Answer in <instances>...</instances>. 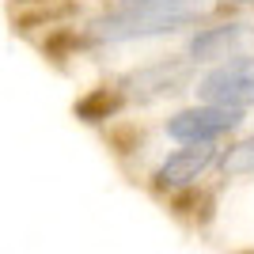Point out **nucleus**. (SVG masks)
<instances>
[{
  "instance_id": "nucleus-1",
  "label": "nucleus",
  "mask_w": 254,
  "mask_h": 254,
  "mask_svg": "<svg viewBox=\"0 0 254 254\" xmlns=\"http://www.w3.org/2000/svg\"><path fill=\"white\" fill-rule=\"evenodd\" d=\"M205 0H152V4H126V8L99 23V34L106 42L122 38H152V34L179 31L201 15Z\"/></svg>"
},
{
  "instance_id": "nucleus-2",
  "label": "nucleus",
  "mask_w": 254,
  "mask_h": 254,
  "mask_svg": "<svg viewBox=\"0 0 254 254\" xmlns=\"http://www.w3.org/2000/svg\"><path fill=\"white\" fill-rule=\"evenodd\" d=\"M197 95L212 106H232V110L254 106V57H235V61L216 64L212 72L197 80Z\"/></svg>"
},
{
  "instance_id": "nucleus-3",
  "label": "nucleus",
  "mask_w": 254,
  "mask_h": 254,
  "mask_svg": "<svg viewBox=\"0 0 254 254\" xmlns=\"http://www.w3.org/2000/svg\"><path fill=\"white\" fill-rule=\"evenodd\" d=\"M243 122V110H232V106H190V110H179V114L167 122V133L182 144H212L220 140L224 133L239 129Z\"/></svg>"
},
{
  "instance_id": "nucleus-4",
  "label": "nucleus",
  "mask_w": 254,
  "mask_h": 254,
  "mask_svg": "<svg viewBox=\"0 0 254 254\" xmlns=\"http://www.w3.org/2000/svg\"><path fill=\"white\" fill-rule=\"evenodd\" d=\"M212 163H216V144H186L156 167V186L159 190H182V186L201 179Z\"/></svg>"
},
{
  "instance_id": "nucleus-5",
  "label": "nucleus",
  "mask_w": 254,
  "mask_h": 254,
  "mask_svg": "<svg viewBox=\"0 0 254 254\" xmlns=\"http://www.w3.org/2000/svg\"><path fill=\"white\" fill-rule=\"evenodd\" d=\"M239 34H243V31H239L235 23H224V27H205V31L193 34V42H190V57H193V61L228 57V50L239 42Z\"/></svg>"
},
{
  "instance_id": "nucleus-6",
  "label": "nucleus",
  "mask_w": 254,
  "mask_h": 254,
  "mask_svg": "<svg viewBox=\"0 0 254 254\" xmlns=\"http://www.w3.org/2000/svg\"><path fill=\"white\" fill-rule=\"evenodd\" d=\"M224 171H228V175H254V137L239 140V144L224 156Z\"/></svg>"
},
{
  "instance_id": "nucleus-7",
  "label": "nucleus",
  "mask_w": 254,
  "mask_h": 254,
  "mask_svg": "<svg viewBox=\"0 0 254 254\" xmlns=\"http://www.w3.org/2000/svg\"><path fill=\"white\" fill-rule=\"evenodd\" d=\"M126 4H152V0H126Z\"/></svg>"
}]
</instances>
